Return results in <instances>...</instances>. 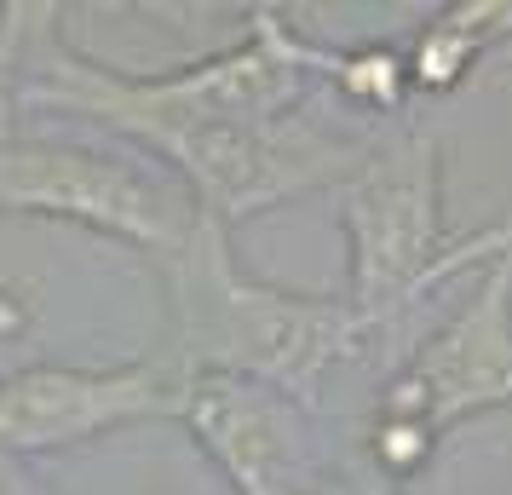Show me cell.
I'll use <instances>...</instances> for the list:
<instances>
[{"instance_id":"obj_2","label":"cell","mask_w":512,"mask_h":495,"mask_svg":"<svg viewBox=\"0 0 512 495\" xmlns=\"http://www.w3.org/2000/svg\"><path fill=\"white\" fill-rule=\"evenodd\" d=\"M173 288V369L179 375H236L265 380L277 392L311 403V386L357 357L374 334L351 300L328 294H294V288L259 283L231 254V231L196 213L185 254L167 260Z\"/></svg>"},{"instance_id":"obj_13","label":"cell","mask_w":512,"mask_h":495,"mask_svg":"<svg viewBox=\"0 0 512 495\" xmlns=\"http://www.w3.org/2000/svg\"><path fill=\"white\" fill-rule=\"evenodd\" d=\"M24 323H29V300L12 283H0V340H6V334H18Z\"/></svg>"},{"instance_id":"obj_7","label":"cell","mask_w":512,"mask_h":495,"mask_svg":"<svg viewBox=\"0 0 512 495\" xmlns=\"http://www.w3.org/2000/svg\"><path fill=\"white\" fill-rule=\"evenodd\" d=\"M173 421L190 426L236 495H311L328 484L311 403L265 380L185 375Z\"/></svg>"},{"instance_id":"obj_6","label":"cell","mask_w":512,"mask_h":495,"mask_svg":"<svg viewBox=\"0 0 512 495\" xmlns=\"http://www.w3.org/2000/svg\"><path fill=\"white\" fill-rule=\"evenodd\" d=\"M369 144L328 133L323 121L271 116V121H213V127H185L167 133L150 156L173 167V179L190 190L202 219L219 231H236L259 213H271L288 196H305L317 185H340L363 162Z\"/></svg>"},{"instance_id":"obj_8","label":"cell","mask_w":512,"mask_h":495,"mask_svg":"<svg viewBox=\"0 0 512 495\" xmlns=\"http://www.w3.org/2000/svg\"><path fill=\"white\" fill-rule=\"evenodd\" d=\"M179 369L156 363H116V369H70L35 363L0 380V449L6 455H47L87 438H104L133 421H173L179 415Z\"/></svg>"},{"instance_id":"obj_12","label":"cell","mask_w":512,"mask_h":495,"mask_svg":"<svg viewBox=\"0 0 512 495\" xmlns=\"http://www.w3.org/2000/svg\"><path fill=\"white\" fill-rule=\"evenodd\" d=\"M0 495H58V490L41 484V472L29 467L24 455H6L0 449Z\"/></svg>"},{"instance_id":"obj_11","label":"cell","mask_w":512,"mask_h":495,"mask_svg":"<svg viewBox=\"0 0 512 495\" xmlns=\"http://www.w3.org/2000/svg\"><path fill=\"white\" fill-rule=\"evenodd\" d=\"M58 18L47 0H12L0 6V144L12 139V116H18V93H24V64L35 35Z\"/></svg>"},{"instance_id":"obj_9","label":"cell","mask_w":512,"mask_h":495,"mask_svg":"<svg viewBox=\"0 0 512 495\" xmlns=\"http://www.w3.org/2000/svg\"><path fill=\"white\" fill-rule=\"evenodd\" d=\"M507 41H512V0H455V6L432 12L420 24V35L409 41V52H403L409 87L449 93L472 75L478 58H489Z\"/></svg>"},{"instance_id":"obj_10","label":"cell","mask_w":512,"mask_h":495,"mask_svg":"<svg viewBox=\"0 0 512 495\" xmlns=\"http://www.w3.org/2000/svg\"><path fill=\"white\" fill-rule=\"evenodd\" d=\"M317 81H328L334 93L357 104V110H386L397 116L403 98H409V64L397 47H323L317 52Z\"/></svg>"},{"instance_id":"obj_4","label":"cell","mask_w":512,"mask_h":495,"mask_svg":"<svg viewBox=\"0 0 512 495\" xmlns=\"http://www.w3.org/2000/svg\"><path fill=\"white\" fill-rule=\"evenodd\" d=\"M489 409H512V242L380 386L369 421L374 472L415 478L449 426Z\"/></svg>"},{"instance_id":"obj_3","label":"cell","mask_w":512,"mask_h":495,"mask_svg":"<svg viewBox=\"0 0 512 495\" xmlns=\"http://www.w3.org/2000/svg\"><path fill=\"white\" fill-rule=\"evenodd\" d=\"M340 225L351 248V311L374 329L386 311L409 306L466 265H484L507 248V225L472 231V242L443 248V150L438 133L403 127L386 144H369L363 162L340 179Z\"/></svg>"},{"instance_id":"obj_5","label":"cell","mask_w":512,"mask_h":495,"mask_svg":"<svg viewBox=\"0 0 512 495\" xmlns=\"http://www.w3.org/2000/svg\"><path fill=\"white\" fill-rule=\"evenodd\" d=\"M0 213L64 219L110 242H127L162 265L179 260L196 231V202L173 173L139 156L52 139L0 144Z\"/></svg>"},{"instance_id":"obj_15","label":"cell","mask_w":512,"mask_h":495,"mask_svg":"<svg viewBox=\"0 0 512 495\" xmlns=\"http://www.w3.org/2000/svg\"><path fill=\"white\" fill-rule=\"evenodd\" d=\"M507 242H512V219H507Z\"/></svg>"},{"instance_id":"obj_14","label":"cell","mask_w":512,"mask_h":495,"mask_svg":"<svg viewBox=\"0 0 512 495\" xmlns=\"http://www.w3.org/2000/svg\"><path fill=\"white\" fill-rule=\"evenodd\" d=\"M311 495H351V490H340V484H317Z\"/></svg>"},{"instance_id":"obj_1","label":"cell","mask_w":512,"mask_h":495,"mask_svg":"<svg viewBox=\"0 0 512 495\" xmlns=\"http://www.w3.org/2000/svg\"><path fill=\"white\" fill-rule=\"evenodd\" d=\"M317 52L323 47L305 41L277 6H254V24L236 47L196 58V64H173L162 75H127L64 41L58 18H52L29 47L18 110L81 116L156 150L167 133H185V127L271 121L300 110V98L317 81Z\"/></svg>"}]
</instances>
